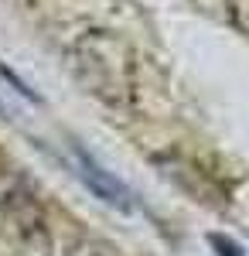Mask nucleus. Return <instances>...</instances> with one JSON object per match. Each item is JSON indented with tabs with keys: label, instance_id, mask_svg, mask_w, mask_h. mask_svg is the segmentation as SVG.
Returning a JSON list of instances; mask_svg holds the SVG:
<instances>
[{
	"label": "nucleus",
	"instance_id": "obj_2",
	"mask_svg": "<svg viewBox=\"0 0 249 256\" xmlns=\"http://www.w3.org/2000/svg\"><path fill=\"white\" fill-rule=\"evenodd\" d=\"M208 242H212V250H215L218 256H246L242 246H239L236 239H229V236H218V232H215V236H208Z\"/></svg>",
	"mask_w": 249,
	"mask_h": 256
},
{
	"label": "nucleus",
	"instance_id": "obj_1",
	"mask_svg": "<svg viewBox=\"0 0 249 256\" xmlns=\"http://www.w3.org/2000/svg\"><path fill=\"white\" fill-rule=\"evenodd\" d=\"M76 168H78L76 174L89 184V192H92L96 198H102L106 205H113V208H120V212H130V208H134L130 188H126L116 174H110L96 158H89L86 150H78V147H76Z\"/></svg>",
	"mask_w": 249,
	"mask_h": 256
}]
</instances>
